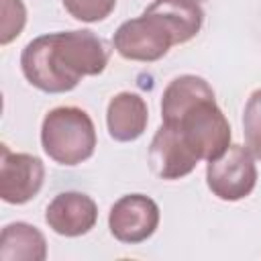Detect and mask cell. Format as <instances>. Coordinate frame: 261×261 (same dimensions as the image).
<instances>
[{"label":"cell","mask_w":261,"mask_h":261,"mask_svg":"<svg viewBox=\"0 0 261 261\" xmlns=\"http://www.w3.org/2000/svg\"><path fill=\"white\" fill-rule=\"evenodd\" d=\"M110 59V49L96 33L57 31L29 41L20 53L24 80L45 94L71 92L82 77L100 75Z\"/></svg>","instance_id":"obj_1"},{"label":"cell","mask_w":261,"mask_h":261,"mask_svg":"<svg viewBox=\"0 0 261 261\" xmlns=\"http://www.w3.org/2000/svg\"><path fill=\"white\" fill-rule=\"evenodd\" d=\"M96 126L90 114L77 106L51 108L41 122V147L49 159L73 167L96 151Z\"/></svg>","instance_id":"obj_2"},{"label":"cell","mask_w":261,"mask_h":261,"mask_svg":"<svg viewBox=\"0 0 261 261\" xmlns=\"http://www.w3.org/2000/svg\"><path fill=\"white\" fill-rule=\"evenodd\" d=\"M169 124L177 126L179 135L200 161L208 163L230 147V124L214 96L194 102L177 118L169 120Z\"/></svg>","instance_id":"obj_3"},{"label":"cell","mask_w":261,"mask_h":261,"mask_svg":"<svg viewBox=\"0 0 261 261\" xmlns=\"http://www.w3.org/2000/svg\"><path fill=\"white\" fill-rule=\"evenodd\" d=\"M173 45L175 39L165 22L145 10L141 16L124 20L112 37V47L122 59L141 63L159 61Z\"/></svg>","instance_id":"obj_4"},{"label":"cell","mask_w":261,"mask_h":261,"mask_svg":"<svg viewBox=\"0 0 261 261\" xmlns=\"http://www.w3.org/2000/svg\"><path fill=\"white\" fill-rule=\"evenodd\" d=\"M206 186L222 202H239L257 186L255 155L245 145H230L220 157L206 163Z\"/></svg>","instance_id":"obj_5"},{"label":"cell","mask_w":261,"mask_h":261,"mask_svg":"<svg viewBox=\"0 0 261 261\" xmlns=\"http://www.w3.org/2000/svg\"><path fill=\"white\" fill-rule=\"evenodd\" d=\"M161 212L153 198L145 194L120 196L108 212L110 234L124 245H139L151 239L159 226Z\"/></svg>","instance_id":"obj_6"},{"label":"cell","mask_w":261,"mask_h":261,"mask_svg":"<svg viewBox=\"0 0 261 261\" xmlns=\"http://www.w3.org/2000/svg\"><path fill=\"white\" fill-rule=\"evenodd\" d=\"M45 165L37 155L14 153L2 145L0 159V198L6 204L20 206L31 202L43 188Z\"/></svg>","instance_id":"obj_7"},{"label":"cell","mask_w":261,"mask_h":261,"mask_svg":"<svg viewBox=\"0 0 261 261\" xmlns=\"http://www.w3.org/2000/svg\"><path fill=\"white\" fill-rule=\"evenodd\" d=\"M147 161L151 171L159 179H167V181L190 175L200 163L196 153L188 147V143L179 135L177 126L169 122H161V126L155 130L149 145Z\"/></svg>","instance_id":"obj_8"},{"label":"cell","mask_w":261,"mask_h":261,"mask_svg":"<svg viewBox=\"0 0 261 261\" xmlns=\"http://www.w3.org/2000/svg\"><path fill=\"white\" fill-rule=\"evenodd\" d=\"M47 226L67 239H75L88 234L98 222V206L84 192H61L57 194L45 208Z\"/></svg>","instance_id":"obj_9"},{"label":"cell","mask_w":261,"mask_h":261,"mask_svg":"<svg viewBox=\"0 0 261 261\" xmlns=\"http://www.w3.org/2000/svg\"><path fill=\"white\" fill-rule=\"evenodd\" d=\"M149 122L147 102L137 92H118L106 106V128L116 143L137 141Z\"/></svg>","instance_id":"obj_10"},{"label":"cell","mask_w":261,"mask_h":261,"mask_svg":"<svg viewBox=\"0 0 261 261\" xmlns=\"http://www.w3.org/2000/svg\"><path fill=\"white\" fill-rule=\"evenodd\" d=\"M145 12L155 14L171 31L175 45L192 41L204 24V10L198 0H153Z\"/></svg>","instance_id":"obj_11"},{"label":"cell","mask_w":261,"mask_h":261,"mask_svg":"<svg viewBox=\"0 0 261 261\" xmlns=\"http://www.w3.org/2000/svg\"><path fill=\"white\" fill-rule=\"evenodd\" d=\"M0 259L2 261H45L47 239L45 234L22 220L10 222L0 232Z\"/></svg>","instance_id":"obj_12"},{"label":"cell","mask_w":261,"mask_h":261,"mask_svg":"<svg viewBox=\"0 0 261 261\" xmlns=\"http://www.w3.org/2000/svg\"><path fill=\"white\" fill-rule=\"evenodd\" d=\"M208 96H214V90L204 77L194 73H184L173 77L165 86L161 96V122H169L177 118L188 106Z\"/></svg>","instance_id":"obj_13"},{"label":"cell","mask_w":261,"mask_h":261,"mask_svg":"<svg viewBox=\"0 0 261 261\" xmlns=\"http://www.w3.org/2000/svg\"><path fill=\"white\" fill-rule=\"evenodd\" d=\"M243 135L245 147L261 159V88L251 92L243 110Z\"/></svg>","instance_id":"obj_14"},{"label":"cell","mask_w":261,"mask_h":261,"mask_svg":"<svg viewBox=\"0 0 261 261\" xmlns=\"http://www.w3.org/2000/svg\"><path fill=\"white\" fill-rule=\"evenodd\" d=\"M61 4L71 18L88 24L106 20L116 8V0H61Z\"/></svg>","instance_id":"obj_15"},{"label":"cell","mask_w":261,"mask_h":261,"mask_svg":"<svg viewBox=\"0 0 261 261\" xmlns=\"http://www.w3.org/2000/svg\"><path fill=\"white\" fill-rule=\"evenodd\" d=\"M27 24V8L22 0H2L0 45H10Z\"/></svg>","instance_id":"obj_16"},{"label":"cell","mask_w":261,"mask_h":261,"mask_svg":"<svg viewBox=\"0 0 261 261\" xmlns=\"http://www.w3.org/2000/svg\"><path fill=\"white\" fill-rule=\"evenodd\" d=\"M198 2H202V0H198Z\"/></svg>","instance_id":"obj_17"}]
</instances>
